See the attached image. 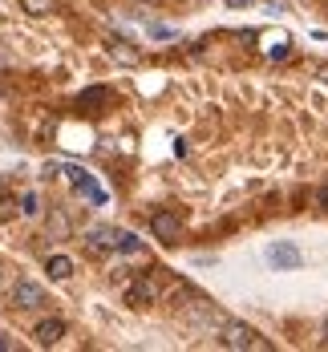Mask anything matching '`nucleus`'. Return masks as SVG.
Instances as JSON below:
<instances>
[{
	"instance_id": "f257e3e1",
	"label": "nucleus",
	"mask_w": 328,
	"mask_h": 352,
	"mask_svg": "<svg viewBox=\"0 0 328 352\" xmlns=\"http://www.w3.org/2000/svg\"><path fill=\"white\" fill-rule=\"evenodd\" d=\"M219 344L231 352H272V340H263L243 320H223L219 324Z\"/></svg>"
},
{
	"instance_id": "2eb2a0df",
	"label": "nucleus",
	"mask_w": 328,
	"mask_h": 352,
	"mask_svg": "<svg viewBox=\"0 0 328 352\" xmlns=\"http://www.w3.org/2000/svg\"><path fill=\"white\" fill-rule=\"evenodd\" d=\"M21 214H36V195H25L21 199Z\"/></svg>"
},
{
	"instance_id": "423d86ee",
	"label": "nucleus",
	"mask_w": 328,
	"mask_h": 352,
	"mask_svg": "<svg viewBox=\"0 0 328 352\" xmlns=\"http://www.w3.org/2000/svg\"><path fill=\"white\" fill-rule=\"evenodd\" d=\"M118 243H122V231H113V227H89V231H85V247L98 251V255L118 251Z\"/></svg>"
},
{
	"instance_id": "f3484780",
	"label": "nucleus",
	"mask_w": 328,
	"mask_h": 352,
	"mask_svg": "<svg viewBox=\"0 0 328 352\" xmlns=\"http://www.w3.org/2000/svg\"><path fill=\"white\" fill-rule=\"evenodd\" d=\"M8 214H12V203H8V199H0V219H8Z\"/></svg>"
},
{
	"instance_id": "9d476101",
	"label": "nucleus",
	"mask_w": 328,
	"mask_h": 352,
	"mask_svg": "<svg viewBox=\"0 0 328 352\" xmlns=\"http://www.w3.org/2000/svg\"><path fill=\"white\" fill-rule=\"evenodd\" d=\"M109 57L113 61H122V65H138V53L130 49V41H122V36H113L109 41Z\"/></svg>"
},
{
	"instance_id": "9b49d317",
	"label": "nucleus",
	"mask_w": 328,
	"mask_h": 352,
	"mask_svg": "<svg viewBox=\"0 0 328 352\" xmlns=\"http://www.w3.org/2000/svg\"><path fill=\"white\" fill-rule=\"evenodd\" d=\"M73 276V259L69 255H49V280H69Z\"/></svg>"
},
{
	"instance_id": "0eeeda50",
	"label": "nucleus",
	"mask_w": 328,
	"mask_h": 352,
	"mask_svg": "<svg viewBox=\"0 0 328 352\" xmlns=\"http://www.w3.org/2000/svg\"><path fill=\"white\" fill-rule=\"evenodd\" d=\"M65 175H69V182L77 186V190H81V195H85V199H94V203H106V195H102V190L94 186V178L85 175L81 166H65Z\"/></svg>"
},
{
	"instance_id": "aec40b11",
	"label": "nucleus",
	"mask_w": 328,
	"mask_h": 352,
	"mask_svg": "<svg viewBox=\"0 0 328 352\" xmlns=\"http://www.w3.org/2000/svg\"><path fill=\"white\" fill-rule=\"evenodd\" d=\"M227 4H231V8H243V4H252V0H227Z\"/></svg>"
},
{
	"instance_id": "4468645a",
	"label": "nucleus",
	"mask_w": 328,
	"mask_h": 352,
	"mask_svg": "<svg viewBox=\"0 0 328 352\" xmlns=\"http://www.w3.org/2000/svg\"><path fill=\"white\" fill-rule=\"evenodd\" d=\"M49 227H53V235H57V239H65V235H69V219H65V214H53V223H49Z\"/></svg>"
},
{
	"instance_id": "f03ea898",
	"label": "nucleus",
	"mask_w": 328,
	"mask_h": 352,
	"mask_svg": "<svg viewBox=\"0 0 328 352\" xmlns=\"http://www.w3.org/2000/svg\"><path fill=\"white\" fill-rule=\"evenodd\" d=\"M154 300H158V280H154V276H134V280L126 283V304H130V308H150V304H154Z\"/></svg>"
},
{
	"instance_id": "20e7f679",
	"label": "nucleus",
	"mask_w": 328,
	"mask_h": 352,
	"mask_svg": "<svg viewBox=\"0 0 328 352\" xmlns=\"http://www.w3.org/2000/svg\"><path fill=\"white\" fill-rule=\"evenodd\" d=\"M179 214L175 211H154L150 214V231H154V239H158V243H175V239H179Z\"/></svg>"
},
{
	"instance_id": "6ab92c4d",
	"label": "nucleus",
	"mask_w": 328,
	"mask_h": 352,
	"mask_svg": "<svg viewBox=\"0 0 328 352\" xmlns=\"http://www.w3.org/2000/svg\"><path fill=\"white\" fill-rule=\"evenodd\" d=\"M320 344L328 349V320H325V328H320Z\"/></svg>"
},
{
	"instance_id": "dca6fc26",
	"label": "nucleus",
	"mask_w": 328,
	"mask_h": 352,
	"mask_svg": "<svg viewBox=\"0 0 328 352\" xmlns=\"http://www.w3.org/2000/svg\"><path fill=\"white\" fill-rule=\"evenodd\" d=\"M316 203H320V211H328V186H320V190H316Z\"/></svg>"
},
{
	"instance_id": "7ed1b4c3",
	"label": "nucleus",
	"mask_w": 328,
	"mask_h": 352,
	"mask_svg": "<svg viewBox=\"0 0 328 352\" xmlns=\"http://www.w3.org/2000/svg\"><path fill=\"white\" fill-rule=\"evenodd\" d=\"M267 263H272L276 272H296V267L304 263V255H300L296 243H272L267 247Z\"/></svg>"
},
{
	"instance_id": "39448f33",
	"label": "nucleus",
	"mask_w": 328,
	"mask_h": 352,
	"mask_svg": "<svg viewBox=\"0 0 328 352\" xmlns=\"http://www.w3.org/2000/svg\"><path fill=\"white\" fill-rule=\"evenodd\" d=\"M45 304V287L33 280H21L17 287H12V308H25V312H33V308H41Z\"/></svg>"
},
{
	"instance_id": "a211bd4d",
	"label": "nucleus",
	"mask_w": 328,
	"mask_h": 352,
	"mask_svg": "<svg viewBox=\"0 0 328 352\" xmlns=\"http://www.w3.org/2000/svg\"><path fill=\"white\" fill-rule=\"evenodd\" d=\"M17 349V340H8V336H0V352H12Z\"/></svg>"
},
{
	"instance_id": "1a4fd4ad",
	"label": "nucleus",
	"mask_w": 328,
	"mask_h": 352,
	"mask_svg": "<svg viewBox=\"0 0 328 352\" xmlns=\"http://www.w3.org/2000/svg\"><path fill=\"white\" fill-rule=\"evenodd\" d=\"M109 102V89L106 85H89V89H81V98H77V106L81 109H98Z\"/></svg>"
},
{
	"instance_id": "ddd939ff",
	"label": "nucleus",
	"mask_w": 328,
	"mask_h": 352,
	"mask_svg": "<svg viewBox=\"0 0 328 352\" xmlns=\"http://www.w3.org/2000/svg\"><path fill=\"white\" fill-rule=\"evenodd\" d=\"M118 251L138 255V251H142V239H138V235H130V231H122V243H118Z\"/></svg>"
},
{
	"instance_id": "6e6552de",
	"label": "nucleus",
	"mask_w": 328,
	"mask_h": 352,
	"mask_svg": "<svg viewBox=\"0 0 328 352\" xmlns=\"http://www.w3.org/2000/svg\"><path fill=\"white\" fill-rule=\"evenodd\" d=\"M36 344H57V340H61V336H65V320L61 316H49V320H41V324H36Z\"/></svg>"
},
{
	"instance_id": "f8f14e48",
	"label": "nucleus",
	"mask_w": 328,
	"mask_h": 352,
	"mask_svg": "<svg viewBox=\"0 0 328 352\" xmlns=\"http://www.w3.org/2000/svg\"><path fill=\"white\" fill-rule=\"evenodd\" d=\"M21 4H25L29 16H49V12L57 8V0H21Z\"/></svg>"
}]
</instances>
